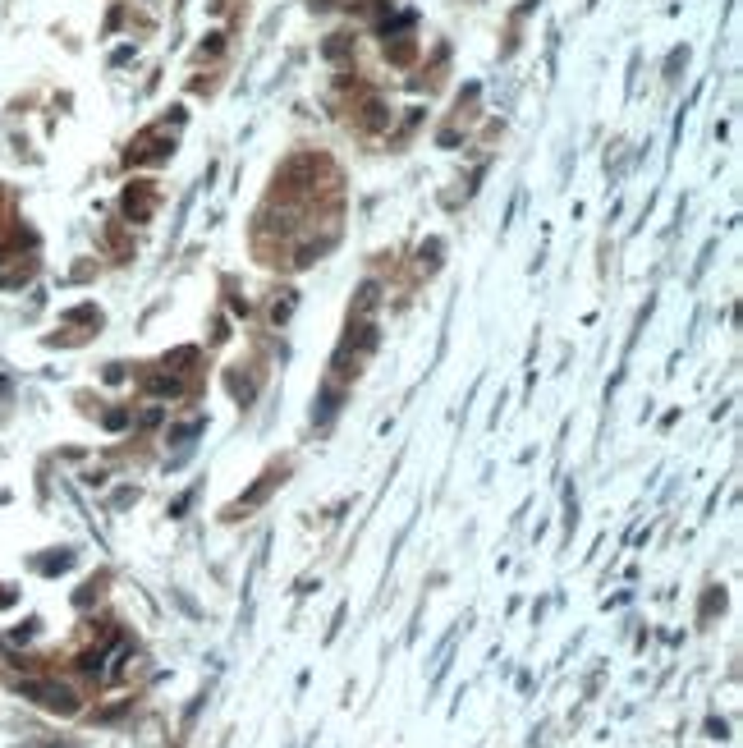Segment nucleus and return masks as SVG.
I'll return each instance as SVG.
<instances>
[{
    "label": "nucleus",
    "mask_w": 743,
    "mask_h": 748,
    "mask_svg": "<svg viewBox=\"0 0 743 748\" xmlns=\"http://www.w3.org/2000/svg\"><path fill=\"white\" fill-rule=\"evenodd\" d=\"M19 694L23 698H33V703H42V707H51V712H74L78 707V698L69 694L65 684H55V680H28V684H19Z\"/></svg>",
    "instance_id": "obj_1"
},
{
    "label": "nucleus",
    "mask_w": 743,
    "mask_h": 748,
    "mask_svg": "<svg viewBox=\"0 0 743 748\" xmlns=\"http://www.w3.org/2000/svg\"><path fill=\"white\" fill-rule=\"evenodd\" d=\"M152 193H156L152 184H129V188H124V211H129L133 220H147V216L156 211V198H152Z\"/></svg>",
    "instance_id": "obj_2"
},
{
    "label": "nucleus",
    "mask_w": 743,
    "mask_h": 748,
    "mask_svg": "<svg viewBox=\"0 0 743 748\" xmlns=\"http://www.w3.org/2000/svg\"><path fill=\"white\" fill-rule=\"evenodd\" d=\"M165 152H170V147H165V138H156V133H142L138 143L129 147V161H161Z\"/></svg>",
    "instance_id": "obj_3"
}]
</instances>
